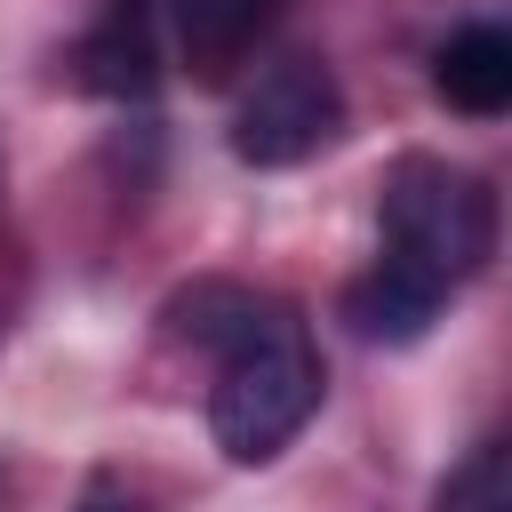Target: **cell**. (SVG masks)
I'll return each instance as SVG.
<instances>
[{
	"instance_id": "1",
	"label": "cell",
	"mask_w": 512,
	"mask_h": 512,
	"mask_svg": "<svg viewBox=\"0 0 512 512\" xmlns=\"http://www.w3.org/2000/svg\"><path fill=\"white\" fill-rule=\"evenodd\" d=\"M168 320L216 352V392H208L216 448L232 464H272L320 408V352L304 320L248 288H192L176 296Z\"/></svg>"
},
{
	"instance_id": "2",
	"label": "cell",
	"mask_w": 512,
	"mask_h": 512,
	"mask_svg": "<svg viewBox=\"0 0 512 512\" xmlns=\"http://www.w3.org/2000/svg\"><path fill=\"white\" fill-rule=\"evenodd\" d=\"M376 224H384V256L408 264V272H424L448 296L496 256V192L472 168L432 160V152H400L384 168Z\"/></svg>"
},
{
	"instance_id": "3",
	"label": "cell",
	"mask_w": 512,
	"mask_h": 512,
	"mask_svg": "<svg viewBox=\"0 0 512 512\" xmlns=\"http://www.w3.org/2000/svg\"><path fill=\"white\" fill-rule=\"evenodd\" d=\"M344 128V88L320 56H280L248 80L240 112H232V152L248 168H296L320 144H336Z\"/></svg>"
},
{
	"instance_id": "4",
	"label": "cell",
	"mask_w": 512,
	"mask_h": 512,
	"mask_svg": "<svg viewBox=\"0 0 512 512\" xmlns=\"http://www.w3.org/2000/svg\"><path fill=\"white\" fill-rule=\"evenodd\" d=\"M440 304H448V288H432L424 272H408V264H392V256H376V264L344 288V320H352V336H368V344H416V336L440 320Z\"/></svg>"
},
{
	"instance_id": "5",
	"label": "cell",
	"mask_w": 512,
	"mask_h": 512,
	"mask_svg": "<svg viewBox=\"0 0 512 512\" xmlns=\"http://www.w3.org/2000/svg\"><path fill=\"white\" fill-rule=\"evenodd\" d=\"M432 88H440V104H456V112H472V120H496V112L512 104V40H504L496 24L448 32L440 56H432Z\"/></svg>"
},
{
	"instance_id": "6",
	"label": "cell",
	"mask_w": 512,
	"mask_h": 512,
	"mask_svg": "<svg viewBox=\"0 0 512 512\" xmlns=\"http://www.w3.org/2000/svg\"><path fill=\"white\" fill-rule=\"evenodd\" d=\"M280 8H288V0H168L176 40H184V56H192L200 80H232V64L272 32Z\"/></svg>"
},
{
	"instance_id": "7",
	"label": "cell",
	"mask_w": 512,
	"mask_h": 512,
	"mask_svg": "<svg viewBox=\"0 0 512 512\" xmlns=\"http://www.w3.org/2000/svg\"><path fill=\"white\" fill-rule=\"evenodd\" d=\"M160 72V48H152V8L144 0H112V16L80 40V80L96 96H144Z\"/></svg>"
},
{
	"instance_id": "8",
	"label": "cell",
	"mask_w": 512,
	"mask_h": 512,
	"mask_svg": "<svg viewBox=\"0 0 512 512\" xmlns=\"http://www.w3.org/2000/svg\"><path fill=\"white\" fill-rule=\"evenodd\" d=\"M440 512H512V456H504L496 440H480V448L448 472Z\"/></svg>"
},
{
	"instance_id": "9",
	"label": "cell",
	"mask_w": 512,
	"mask_h": 512,
	"mask_svg": "<svg viewBox=\"0 0 512 512\" xmlns=\"http://www.w3.org/2000/svg\"><path fill=\"white\" fill-rule=\"evenodd\" d=\"M72 512H144V504H136V496H128L112 472H96V480L80 488V504H72Z\"/></svg>"
}]
</instances>
